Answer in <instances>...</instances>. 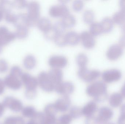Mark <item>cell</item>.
<instances>
[{
	"instance_id": "obj_23",
	"label": "cell",
	"mask_w": 125,
	"mask_h": 124,
	"mask_svg": "<svg viewBox=\"0 0 125 124\" xmlns=\"http://www.w3.org/2000/svg\"><path fill=\"white\" fill-rule=\"evenodd\" d=\"M89 31L94 36L98 35L103 33L100 22H94L91 23Z\"/></svg>"
},
{
	"instance_id": "obj_38",
	"label": "cell",
	"mask_w": 125,
	"mask_h": 124,
	"mask_svg": "<svg viewBox=\"0 0 125 124\" xmlns=\"http://www.w3.org/2000/svg\"><path fill=\"white\" fill-rule=\"evenodd\" d=\"M97 118L92 116L87 117L85 121V124H97Z\"/></svg>"
},
{
	"instance_id": "obj_44",
	"label": "cell",
	"mask_w": 125,
	"mask_h": 124,
	"mask_svg": "<svg viewBox=\"0 0 125 124\" xmlns=\"http://www.w3.org/2000/svg\"><path fill=\"white\" fill-rule=\"evenodd\" d=\"M121 94L123 97L125 98V83L121 89Z\"/></svg>"
},
{
	"instance_id": "obj_33",
	"label": "cell",
	"mask_w": 125,
	"mask_h": 124,
	"mask_svg": "<svg viewBox=\"0 0 125 124\" xmlns=\"http://www.w3.org/2000/svg\"><path fill=\"white\" fill-rule=\"evenodd\" d=\"M44 35L46 38L48 39H53V40L56 35L58 34L52 26L51 28H50L46 32H44Z\"/></svg>"
},
{
	"instance_id": "obj_29",
	"label": "cell",
	"mask_w": 125,
	"mask_h": 124,
	"mask_svg": "<svg viewBox=\"0 0 125 124\" xmlns=\"http://www.w3.org/2000/svg\"><path fill=\"white\" fill-rule=\"evenodd\" d=\"M58 111V110L55 104H48L45 108L44 112L45 115L55 116Z\"/></svg>"
},
{
	"instance_id": "obj_10",
	"label": "cell",
	"mask_w": 125,
	"mask_h": 124,
	"mask_svg": "<svg viewBox=\"0 0 125 124\" xmlns=\"http://www.w3.org/2000/svg\"><path fill=\"white\" fill-rule=\"evenodd\" d=\"M123 53V48L118 44H112L106 51V55L110 60H114L121 57Z\"/></svg>"
},
{
	"instance_id": "obj_11",
	"label": "cell",
	"mask_w": 125,
	"mask_h": 124,
	"mask_svg": "<svg viewBox=\"0 0 125 124\" xmlns=\"http://www.w3.org/2000/svg\"><path fill=\"white\" fill-rule=\"evenodd\" d=\"M30 8L32 23L37 24L38 20L40 18V4L39 2L34 1L30 4Z\"/></svg>"
},
{
	"instance_id": "obj_27",
	"label": "cell",
	"mask_w": 125,
	"mask_h": 124,
	"mask_svg": "<svg viewBox=\"0 0 125 124\" xmlns=\"http://www.w3.org/2000/svg\"><path fill=\"white\" fill-rule=\"evenodd\" d=\"M36 113V109L32 106H27L22 110V114L26 118H32Z\"/></svg>"
},
{
	"instance_id": "obj_34",
	"label": "cell",
	"mask_w": 125,
	"mask_h": 124,
	"mask_svg": "<svg viewBox=\"0 0 125 124\" xmlns=\"http://www.w3.org/2000/svg\"><path fill=\"white\" fill-rule=\"evenodd\" d=\"M84 6L83 2L81 0H75L72 4L73 9L76 11H79L82 10Z\"/></svg>"
},
{
	"instance_id": "obj_14",
	"label": "cell",
	"mask_w": 125,
	"mask_h": 124,
	"mask_svg": "<svg viewBox=\"0 0 125 124\" xmlns=\"http://www.w3.org/2000/svg\"><path fill=\"white\" fill-rule=\"evenodd\" d=\"M48 73L55 86L62 82L63 72L61 69L52 68Z\"/></svg>"
},
{
	"instance_id": "obj_5",
	"label": "cell",
	"mask_w": 125,
	"mask_h": 124,
	"mask_svg": "<svg viewBox=\"0 0 125 124\" xmlns=\"http://www.w3.org/2000/svg\"><path fill=\"white\" fill-rule=\"evenodd\" d=\"M122 74L120 70L112 68L104 71L102 74V78L105 82L112 83L117 81L122 77Z\"/></svg>"
},
{
	"instance_id": "obj_31",
	"label": "cell",
	"mask_w": 125,
	"mask_h": 124,
	"mask_svg": "<svg viewBox=\"0 0 125 124\" xmlns=\"http://www.w3.org/2000/svg\"><path fill=\"white\" fill-rule=\"evenodd\" d=\"M52 27L57 33H64L66 28L62 21H56Z\"/></svg>"
},
{
	"instance_id": "obj_32",
	"label": "cell",
	"mask_w": 125,
	"mask_h": 124,
	"mask_svg": "<svg viewBox=\"0 0 125 124\" xmlns=\"http://www.w3.org/2000/svg\"><path fill=\"white\" fill-rule=\"evenodd\" d=\"M55 116H49L45 114L40 124H55Z\"/></svg>"
},
{
	"instance_id": "obj_35",
	"label": "cell",
	"mask_w": 125,
	"mask_h": 124,
	"mask_svg": "<svg viewBox=\"0 0 125 124\" xmlns=\"http://www.w3.org/2000/svg\"><path fill=\"white\" fill-rule=\"evenodd\" d=\"M72 117L70 115L65 114L61 116L58 120V122L62 124H70L72 120Z\"/></svg>"
},
{
	"instance_id": "obj_19",
	"label": "cell",
	"mask_w": 125,
	"mask_h": 124,
	"mask_svg": "<svg viewBox=\"0 0 125 124\" xmlns=\"http://www.w3.org/2000/svg\"><path fill=\"white\" fill-rule=\"evenodd\" d=\"M114 23L118 25H122L125 23V9L120 8L115 12L112 18Z\"/></svg>"
},
{
	"instance_id": "obj_41",
	"label": "cell",
	"mask_w": 125,
	"mask_h": 124,
	"mask_svg": "<svg viewBox=\"0 0 125 124\" xmlns=\"http://www.w3.org/2000/svg\"><path fill=\"white\" fill-rule=\"evenodd\" d=\"M118 124H125V117L120 116L118 121Z\"/></svg>"
},
{
	"instance_id": "obj_26",
	"label": "cell",
	"mask_w": 125,
	"mask_h": 124,
	"mask_svg": "<svg viewBox=\"0 0 125 124\" xmlns=\"http://www.w3.org/2000/svg\"><path fill=\"white\" fill-rule=\"evenodd\" d=\"M3 124H25V123L22 117L12 116L6 119Z\"/></svg>"
},
{
	"instance_id": "obj_43",
	"label": "cell",
	"mask_w": 125,
	"mask_h": 124,
	"mask_svg": "<svg viewBox=\"0 0 125 124\" xmlns=\"http://www.w3.org/2000/svg\"><path fill=\"white\" fill-rule=\"evenodd\" d=\"M119 5L121 8L125 9V0L120 1Z\"/></svg>"
},
{
	"instance_id": "obj_6",
	"label": "cell",
	"mask_w": 125,
	"mask_h": 124,
	"mask_svg": "<svg viewBox=\"0 0 125 124\" xmlns=\"http://www.w3.org/2000/svg\"><path fill=\"white\" fill-rule=\"evenodd\" d=\"M67 58L65 56L60 55H52L48 59V64L54 68H61L65 67L68 63Z\"/></svg>"
},
{
	"instance_id": "obj_22",
	"label": "cell",
	"mask_w": 125,
	"mask_h": 124,
	"mask_svg": "<svg viewBox=\"0 0 125 124\" xmlns=\"http://www.w3.org/2000/svg\"><path fill=\"white\" fill-rule=\"evenodd\" d=\"M61 21L66 28L72 27L76 23L75 17L70 13L63 17Z\"/></svg>"
},
{
	"instance_id": "obj_47",
	"label": "cell",
	"mask_w": 125,
	"mask_h": 124,
	"mask_svg": "<svg viewBox=\"0 0 125 124\" xmlns=\"http://www.w3.org/2000/svg\"><path fill=\"white\" fill-rule=\"evenodd\" d=\"M55 124H61V123H59V122H57V123H56V122Z\"/></svg>"
},
{
	"instance_id": "obj_9",
	"label": "cell",
	"mask_w": 125,
	"mask_h": 124,
	"mask_svg": "<svg viewBox=\"0 0 125 124\" xmlns=\"http://www.w3.org/2000/svg\"><path fill=\"white\" fill-rule=\"evenodd\" d=\"M3 104L5 107L15 112H19L23 109V105L21 101L12 97H8L5 98Z\"/></svg>"
},
{
	"instance_id": "obj_2",
	"label": "cell",
	"mask_w": 125,
	"mask_h": 124,
	"mask_svg": "<svg viewBox=\"0 0 125 124\" xmlns=\"http://www.w3.org/2000/svg\"><path fill=\"white\" fill-rule=\"evenodd\" d=\"M79 77L87 82L94 81L100 76L101 73L98 70L89 69L86 67H79L77 72Z\"/></svg>"
},
{
	"instance_id": "obj_15",
	"label": "cell",
	"mask_w": 125,
	"mask_h": 124,
	"mask_svg": "<svg viewBox=\"0 0 125 124\" xmlns=\"http://www.w3.org/2000/svg\"><path fill=\"white\" fill-rule=\"evenodd\" d=\"M97 106L95 102L90 101L82 108V114L87 117L92 116L97 111Z\"/></svg>"
},
{
	"instance_id": "obj_18",
	"label": "cell",
	"mask_w": 125,
	"mask_h": 124,
	"mask_svg": "<svg viewBox=\"0 0 125 124\" xmlns=\"http://www.w3.org/2000/svg\"><path fill=\"white\" fill-rule=\"evenodd\" d=\"M37 25L39 29L44 33L51 28L52 24L49 18L47 17H40L38 20Z\"/></svg>"
},
{
	"instance_id": "obj_8",
	"label": "cell",
	"mask_w": 125,
	"mask_h": 124,
	"mask_svg": "<svg viewBox=\"0 0 125 124\" xmlns=\"http://www.w3.org/2000/svg\"><path fill=\"white\" fill-rule=\"evenodd\" d=\"M80 41L83 46L87 49H91L94 47L96 43L94 36L90 32L84 31L80 34Z\"/></svg>"
},
{
	"instance_id": "obj_3",
	"label": "cell",
	"mask_w": 125,
	"mask_h": 124,
	"mask_svg": "<svg viewBox=\"0 0 125 124\" xmlns=\"http://www.w3.org/2000/svg\"><path fill=\"white\" fill-rule=\"evenodd\" d=\"M38 83L42 90L51 92L55 90V85L51 80L48 72L41 71L38 76Z\"/></svg>"
},
{
	"instance_id": "obj_37",
	"label": "cell",
	"mask_w": 125,
	"mask_h": 124,
	"mask_svg": "<svg viewBox=\"0 0 125 124\" xmlns=\"http://www.w3.org/2000/svg\"><path fill=\"white\" fill-rule=\"evenodd\" d=\"M27 65L30 68L33 67L36 64V58L33 56H30L27 59Z\"/></svg>"
},
{
	"instance_id": "obj_24",
	"label": "cell",
	"mask_w": 125,
	"mask_h": 124,
	"mask_svg": "<svg viewBox=\"0 0 125 124\" xmlns=\"http://www.w3.org/2000/svg\"><path fill=\"white\" fill-rule=\"evenodd\" d=\"M76 61L79 67H86L89 59L87 55L84 52H80L76 55Z\"/></svg>"
},
{
	"instance_id": "obj_1",
	"label": "cell",
	"mask_w": 125,
	"mask_h": 124,
	"mask_svg": "<svg viewBox=\"0 0 125 124\" xmlns=\"http://www.w3.org/2000/svg\"><path fill=\"white\" fill-rule=\"evenodd\" d=\"M107 88L103 82L96 81L87 87L86 93L87 95L94 98L97 102H101L106 99L107 98Z\"/></svg>"
},
{
	"instance_id": "obj_20",
	"label": "cell",
	"mask_w": 125,
	"mask_h": 124,
	"mask_svg": "<svg viewBox=\"0 0 125 124\" xmlns=\"http://www.w3.org/2000/svg\"><path fill=\"white\" fill-rule=\"evenodd\" d=\"M123 96L122 94L115 93L112 94L109 98L110 105L114 107H117L121 105L123 100Z\"/></svg>"
},
{
	"instance_id": "obj_12",
	"label": "cell",
	"mask_w": 125,
	"mask_h": 124,
	"mask_svg": "<svg viewBox=\"0 0 125 124\" xmlns=\"http://www.w3.org/2000/svg\"><path fill=\"white\" fill-rule=\"evenodd\" d=\"M113 115V111L109 108L103 107L99 110L97 121L99 122H108L112 118Z\"/></svg>"
},
{
	"instance_id": "obj_21",
	"label": "cell",
	"mask_w": 125,
	"mask_h": 124,
	"mask_svg": "<svg viewBox=\"0 0 125 124\" xmlns=\"http://www.w3.org/2000/svg\"><path fill=\"white\" fill-rule=\"evenodd\" d=\"M100 23L103 33L110 32L114 27V22L112 19L108 17L103 18L100 22Z\"/></svg>"
},
{
	"instance_id": "obj_17",
	"label": "cell",
	"mask_w": 125,
	"mask_h": 124,
	"mask_svg": "<svg viewBox=\"0 0 125 124\" xmlns=\"http://www.w3.org/2000/svg\"><path fill=\"white\" fill-rule=\"evenodd\" d=\"M23 81L27 90H36L39 84L37 78L28 75L24 76Z\"/></svg>"
},
{
	"instance_id": "obj_13",
	"label": "cell",
	"mask_w": 125,
	"mask_h": 124,
	"mask_svg": "<svg viewBox=\"0 0 125 124\" xmlns=\"http://www.w3.org/2000/svg\"><path fill=\"white\" fill-rule=\"evenodd\" d=\"M71 104V100L68 96H64L58 99L55 105L59 111L65 112L67 110Z\"/></svg>"
},
{
	"instance_id": "obj_7",
	"label": "cell",
	"mask_w": 125,
	"mask_h": 124,
	"mask_svg": "<svg viewBox=\"0 0 125 124\" xmlns=\"http://www.w3.org/2000/svg\"><path fill=\"white\" fill-rule=\"evenodd\" d=\"M74 88V84L71 82H62L55 86V90L60 94L68 96L73 92Z\"/></svg>"
},
{
	"instance_id": "obj_42",
	"label": "cell",
	"mask_w": 125,
	"mask_h": 124,
	"mask_svg": "<svg viewBox=\"0 0 125 124\" xmlns=\"http://www.w3.org/2000/svg\"><path fill=\"white\" fill-rule=\"evenodd\" d=\"M120 116L125 117V104L123 105L121 107Z\"/></svg>"
},
{
	"instance_id": "obj_36",
	"label": "cell",
	"mask_w": 125,
	"mask_h": 124,
	"mask_svg": "<svg viewBox=\"0 0 125 124\" xmlns=\"http://www.w3.org/2000/svg\"><path fill=\"white\" fill-rule=\"evenodd\" d=\"M26 97L28 99H34L36 96V90H26L25 93Z\"/></svg>"
},
{
	"instance_id": "obj_4",
	"label": "cell",
	"mask_w": 125,
	"mask_h": 124,
	"mask_svg": "<svg viewBox=\"0 0 125 124\" xmlns=\"http://www.w3.org/2000/svg\"><path fill=\"white\" fill-rule=\"evenodd\" d=\"M49 13L53 17H63L70 13L69 8L63 4H55L50 7Z\"/></svg>"
},
{
	"instance_id": "obj_16",
	"label": "cell",
	"mask_w": 125,
	"mask_h": 124,
	"mask_svg": "<svg viewBox=\"0 0 125 124\" xmlns=\"http://www.w3.org/2000/svg\"><path fill=\"white\" fill-rule=\"evenodd\" d=\"M67 44L74 45L77 44L80 41V35L74 31H68L65 34Z\"/></svg>"
},
{
	"instance_id": "obj_40",
	"label": "cell",
	"mask_w": 125,
	"mask_h": 124,
	"mask_svg": "<svg viewBox=\"0 0 125 124\" xmlns=\"http://www.w3.org/2000/svg\"><path fill=\"white\" fill-rule=\"evenodd\" d=\"M5 106L3 103H0V117L3 114L5 110Z\"/></svg>"
},
{
	"instance_id": "obj_45",
	"label": "cell",
	"mask_w": 125,
	"mask_h": 124,
	"mask_svg": "<svg viewBox=\"0 0 125 124\" xmlns=\"http://www.w3.org/2000/svg\"><path fill=\"white\" fill-rule=\"evenodd\" d=\"M121 29L123 34H125V23L122 25Z\"/></svg>"
},
{
	"instance_id": "obj_28",
	"label": "cell",
	"mask_w": 125,
	"mask_h": 124,
	"mask_svg": "<svg viewBox=\"0 0 125 124\" xmlns=\"http://www.w3.org/2000/svg\"><path fill=\"white\" fill-rule=\"evenodd\" d=\"M69 115L72 118L78 119L80 118L83 115L82 109L77 106H73L70 110Z\"/></svg>"
},
{
	"instance_id": "obj_25",
	"label": "cell",
	"mask_w": 125,
	"mask_h": 124,
	"mask_svg": "<svg viewBox=\"0 0 125 124\" xmlns=\"http://www.w3.org/2000/svg\"><path fill=\"white\" fill-rule=\"evenodd\" d=\"M95 14L92 9H87L84 12L83 14V19L84 22L90 24L94 22Z\"/></svg>"
},
{
	"instance_id": "obj_30",
	"label": "cell",
	"mask_w": 125,
	"mask_h": 124,
	"mask_svg": "<svg viewBox=\"0 0 125 124\" xmlns=\"http://www.w3.org/2000/svg\"><path fill=\"white\" fill-rule=\"evenodd\" d=\"M55 43L59 46H63L67 44L65 34L58 33L53 39Z\"/></svg>"
},
{
	"instance_id": "obj_46",
	"label": "cell",
	"mask_w": 125,
	"mask_h": 124,
	"mask_svg": "<svg viewBox=\"0 0 125 124\" xmlns=\"http://www.w3.org/2000/svg\"><path fill=\"white\" fill-rule=\"evenodd\" d=\"M26 124H38L33 120H31L29 121Z\"/></svg>"
},
{
	"instance_id": "obj_39",
	"label": "cell",
	"mask_w": 125,
	"mask_h": 124,
	"mask_svg": "<svg viewBox=\"0 0 125 124\" xmlns=\"http://www.w3.org/2000/svg\"><path fill=\"white\" fill-rule=\"evenodd\" d=\"M119 44L123 48H125V34H123L120 38Z\"/></svg>"
}]
</instances>
